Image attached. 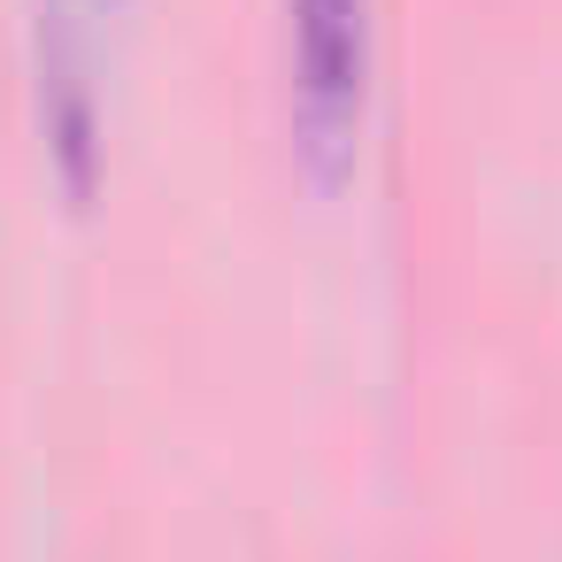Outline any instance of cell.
<instances>
[{
    "instance_id": "1",
    "label": "cell",
    "mask_w": 562,
    "mask_h": 562,
    "mask_svg": "<svg viewBox=\"0 0 562 562\" xmlns=\"http://www.w3.org/2000/svg\"><path fill=\"white\" fill-rule=\"evenodd\" d=\"M132 0H40L32 24V116L70 209L101 193L109 162V32Z\"/></svg>"
},
{
    "instance_id": "2",
    "label": "cell",
    "mask_w": 562,
    "mask_h": 562,
    "mask_svg": "<svg viewBox=\"0 0 562 562\" xmlns=\"http://www.w3.org/2000/svg\"><path fill=\"white\" fill-rule=\"evenodd\" d=\"M285 109L293 155L308 178H339L355 162V132L370 109V0H285Z\"/></svg>"
}]
</instances>
